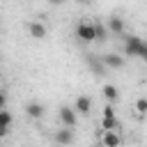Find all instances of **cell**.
<instances>
[{"mask_svg":"<svg viewBox=\"0 0 147 147\" xmlns=\"http://www.w3.org/2000/svg\"><path fill=\"white\" fill-rule=\"evenodd\" d=\"M145 46H147V41H142L140 37H133V34H129V37L124 39V53H126L129 57H142V53H145Z\"/></svg>","mask_w":147,"mask_h":147,"instance_id":"6da1fadb","label":"cell"},{"mask_svg":"<svg viewBox=\"0 0 147 147\" xmlns=\"http://www.w3.org/2000/svg\"><path fill=\"white\" fill-rule=\"evenodd\" d=\"M76 37H78L80 41H85V44H90V41H96L94 21H92V23H90V21H83V23H78V25H76Z\"/></svg>","mask_w":147,"mask_h":147,"instance_id":"7a4b0ae2","label":"cell"},{"mask_svg":"<svg viewBox=\"0 0 147 147\" xmlns=\"http://www.w3.org/2000/svg\"><path fill=\"white\" fill-rule=\"evenodd\" d=\"M60 122H62L64 126H69V129H76V124H78V113H76V108H71V106H60Z\"/></svg>","mask_w":147,"mask_h":147,"instance_id":"3957f363","label":"cell"},{"mask_svg":"<svg viewBox=\"0 0 147 147\" xmlns=\"http://www.w3.org/2000/svg\"><path fill=\"white\" fill-rule=\"evenodd\" d=\"M85 62H87V67L94 71V76H103L106 74V64H103V60L101 57H96V55H85Z\"/></svg>","mask_w":147,"mask_h":147,"instance_id":"277c9868","label":"cell"},{"mask_svg":"<svg viewBox=\"0 0 147 147\" xmlns=\"http://www.w3.org/2000/svg\"><path fill=\"white\" fill-rule=\"evenodd\" d=\"M44 113H46L44 103H39V101H30V103H25V115H28L30 119H41Z\"/></svg>","mask_w":147,"mask_h":147,"instance_id":"5b68a950","label":"cell"},{"mask_svg":"<svg viewBox=\"0 0 147 147\" xmlns=\"http://www.w3.org/2000/svg\"><path fill=\"white\" fill-rule=\"evenodd\" d=\"M53 138H55V142H57V145L67 147V145H71V142H74V129H69V126H64V129H57Z\"/></svg>","mask_w":147,"mask_h":147,"instance_id":"8992f818","label":"cell"},{"mask_svg":"<svg viewBox=\"0 0 147 147\" xmlns=\"http://www.w3.org/2000/svg\"><path fill=\"white\" fill-rule=\"evenodd\" d=\"M101 60H103L106 69H122V67H124V57L117 55V53H108V55H103Z\"/></svg>","mask_w":147,"mask_h":147,"instance_id":"52a82bcc","label":"cell"},{"mask_svg":"<svg viewBox=\"0 0 147 147\" xmlns=\"http://www.w3.org/2000/svg\"><path fill=\"white\" fill-rule=\"evenodd\" d=\"M74 108H76L78 115H90V110H92V99L83 94V96L76 99V106H74Z\"/></svg>","mask_w":147,"mask_h":147,"instance_id":"ba28073f","label":"cell"},{"mask_svg":"<svg viewBox=\"0 0 147 147\" xmlns=\"http://www.w3.org/2000/svg\"><path fill=\"white\" fill-rule=\"evenodd\" d=\"M101 142H103V147H119L122 145V138L115 131H103L101 133Z\"/></svg>","mask_w":147,"mask_h":147,"instance_id":"9c48e42d","label":"cell"},{"mask_svg":"<svg viewBox=\"0 0 147 147\" xmlns=\"http://www.w3.org/2000/svg\"><path fill=\"white\" fill-rule=\"evenodd\" d=\"M9 126H11V113L7 108H0V133L7 136L9 133Z\"/></svg>","mask_w":147,"mask_h":147,"instance_id":"30bf717a","label":"cell"},{"mask_svg":"<svg viewBox=\"0 0 147 147\" xmlns=\"http://www.w3.org/2000/svg\"><path fill=\"white\" fill-rule=\"evenodd\" d=\"M106 25H108V32H113V34H122L124 32V21L119 16H110Z\"/></svg>","mask_w":147,"mask_h":147,"instance_id":"8fae6325","label":"cell"},{"mask_svg":"<svg viewBox=\"0 0 147 147\" xmlns=\"http://www.w3.org/2000/svg\"><path fill=\"white\" fill-rule=\"evenodd\" d=\"M117 96H119V92H117L115 85H103V99H106L108 103H115Z\"/></svg>","mask_w":147,"mask_h":147,"instance_id":"7c38bea8","label":"cell"},{"mask_svg":"<svg viewBox=\"0 0 147 147\" xmlns=\"http://www.w3.org/2000/svg\"><path fill=\"white\" fill-rule=\"evenodd\" d=\"M30 34H32L34 39H44V37H46V28H44L41 23L32 21V23H30Z\"/></svg>","mask_w":147,"mask_h":147,"instance_id":"4fadbf2b","label":"cell"},{"mask_svg":"<svg viewBox=\"0 0 147 147\" xmlns=\"http://www.w3.org/2000/svg\"><path fill=\"white\" fill-rule=\"evenodd\" d=\"M115 129H119L117 117H103L101 119V131H115Z\"/></svg>","mask_w":147,"mask_h":147,"instance_id":"5bb4252c","label":"cell"},{"mask_svg":"<svg viewBox=\"0 0 147 147\" xmlns=\"http://www.w3.org/2000/svg\"><path fill=\"white\" fill-rule=\"evenodd\" d=\"M94 30H96V41H106V37H108V25L94 21Z\"/></svg>","mask_w":147,"mask_h":147,"instance_id":"9a60e30c","label":"cell"},{"mask_svg":"<svg viewBox=\"0 0 147 147\" xmlns=\"http://www.w3.org/2000/svg\"><path fill=\"white\" fill-rule=\"evenodd\" d=\"M136 110H138L140 115H147V99H138V101H136Z\"/></svg>","mask_w":147,"mask_h":147,"instance_id":"2e32d148","label":"cell"},{"mask_svg":"<svg viewBox=\"0 0 147 147\" xmlns=\"http://www.w3.org/2000/svg\"><path fill=\"white\" fill-rule=\"evenodd\" d=\"M103 117H115V108H113V103H106V106H103Z\"/></svg>","mask_w":147,"mask_h":147,"instance_id":"e0dca14e","label":"cell"},{"mask_svg":"<svg viewBox=\"0 0 147 147\" xmlns=\"http://www.w3.org/2000/svg\"><path fill=\"white\" fill-rule=\"evenodd\" d=\"M51 5H62V2H67V0H48Z\"/></svg>","mask_w":147,"mask_h":147,"instance_id":"ac0fdd59","label":"cell"},{"mask_svg":"<svg viewBox=\"0 0 147 147\" xmlns=\"http://www.w3.org/2000/svg\"><path fill=\"white\" fill-rule=\"evenodd\" d=\"M142 60L147 62V46H145V53H142Z\"/></svg>","mask_w":147,"mask_h":147,"instance_id":"d6986e66","label":"cell"},{"mask_svg":"<svg viewBox=\"0 0 147 147\" xmlns=\"http://www.w3.org/2000/svg\"><path fill=\"white\" fill-rule=\"evenodd\" d=\"M92 147H103V142H96V145H92Z\"/></svg>","mask_w":147,"mask_h":147,"instance_id":"ffe728a7","label":"cell"},{"mask_svg":"<svg viewBox=\"0 0 147 147\" xmlns=\"http://www.w3.org/2000/svg\"><path fill=\"white\" fill-rule=\"evenodd\" d=\"M78 2H87V0H78Z\"/></svg>","mask_w":147,"mask_h":147,"instance_id":"44dd1931","label":"cell"}]
</instances>
